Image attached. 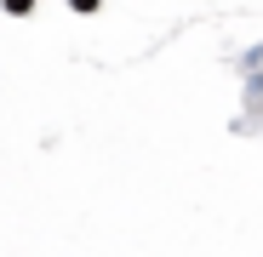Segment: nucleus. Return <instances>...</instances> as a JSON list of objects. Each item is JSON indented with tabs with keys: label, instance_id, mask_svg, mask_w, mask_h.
Segmentation results:
<instances>
[{
	"label": "nucleus",
	"instance_id": "obj_1",
	"mask_svg": "<svg viewBox=\"0 0 263 257\" xmlns=\"http://www.w3.org/2000/svg\"><path fill=\"white\" fill-rule=\"evenodd\" d=\"M0 6H6L12 17H29V12H34V0H0Z\"/></svg>",
	"mask_w": 263,
	"mask_h": 257
},
{
	"label": "nucleus",
	"instance_id": "obj_2",
	"mask_svg": "<svg viewBox=\"0 0 263 257\" xmlns=\"http://www.w3.org/2000/svg\"><path fill=\"white\" fill-rule=\"evenodd\" d=\"M74 12H98V0H74Z\"/></svg>",
	"mask_w": 263,
	"mask_h": 257
}]
</instances>
